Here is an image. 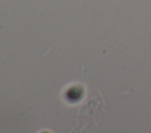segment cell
I'll use <instances>...</instances> for the list:
<instances>
[{
	"instance_id": "6da1fadb",
	"label": "cell",
	"mask_w": 151,
	"mask_h": 133,
	"mask_svg": "<svg viewBox=\"0 0 151 133\" xmlns=\"http://www.w3.org/2000/svg\"><path fill=\"white\" fill-rule=\"evenodd\" d=\"M81 95H83V89H81L80 87H78V86L71 87V88L66 92V97H67V99L71 100V101H77V100H79V99L81 98Z\"/></svg>"
}]
</instances>
